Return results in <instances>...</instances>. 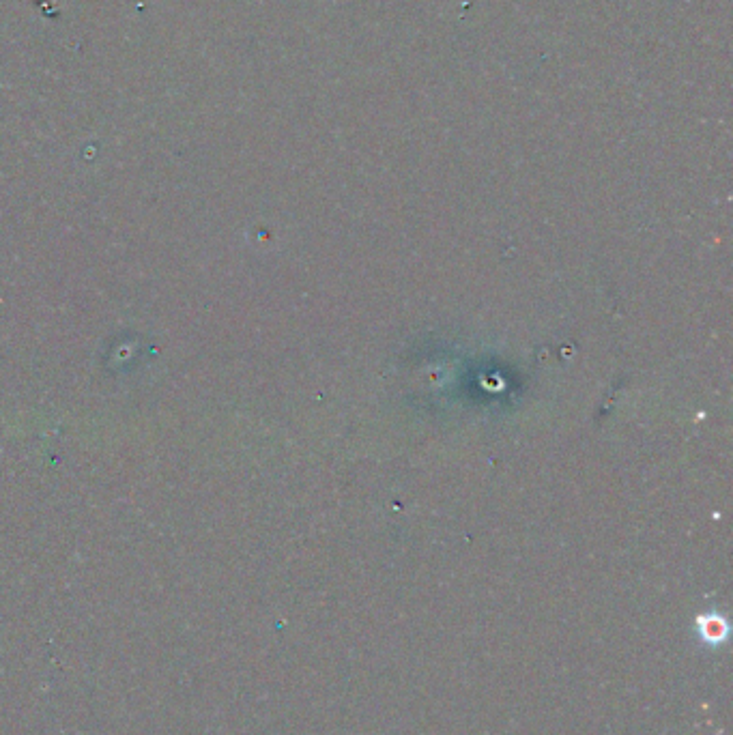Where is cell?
<instances>
[{"instance_id":"6da1fadb","label":"cell","mask_w":733,"mask_h":735,"mask_svg":"<svg viewBox=\"0 0 733 735\" xmlns=\"http://www.w3.org/2000/svg\"><path fill=\"white\" fill-rule=\"evenodd\" d=\"M703 637H708V639H712V641H721V639L725 637V628H718V626H716V622L712 619L710 626L703 628Z\"/></svg>"}]
</instances>
